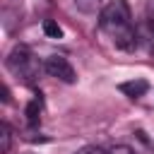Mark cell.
Returning <instances> with one entry per match:
<instances>
[{"label": "cell", "instance_id": "9c48e42d", "mask_svg": "<svg viewBox=\"0 0 154 154\" xmlns=\"http://www.w3.org/2000/svg\"><path fill=\"white\" fill-rule=\"evenodd\" d=\"M106 154H137L132 147H128V144H116V147H111Z\"/></svg>", "mask_w": 154, "mask_h": 154}, {"label": "cell", "instance_id": "ba28073f", "mask_svg": "<svg viewBox=\"0 0 154 154\" xmlns=\"http://www.w3.org/2000/svg\"><path fill=\"white\" fill-rule=\"evenodd\" d=\"M43 31H46V36H51V38H60V36H63V29H60L53 19H46V22H43Z\"/></svg>", "mask_w": 154, "mask_h": 154}, {"label": "cell", "instance_id": "8992f818", "mask_svg": "<svg viewBox=\"0 0 154 154\" xmlns=\"http://www.w3.org/2000/svg\"><path fill=\"white\" fill-rule=\"evenodd\" d=\"M10 144H12V130L7 123H0V152L7 154L10 152Z\"/></svg>", "mask_w": 154, "mask_h": 154}, {"label": "cell", "instance_id": "5b68a950", "mask_svg": "<svg viewBox=\"0 0 154 154\" xmlns=\"http://www.w3.org/2000/svg\"><path fill=\"white\" fill-rule=\"evenodd\" d=\"M118 89H120L123 94H128L130 99H137V96H142V94L149 89V84H147L144 79H137V82H123Z\"/></svg>", "mask_w": 154, "mask_h": 154}, {"label": "cell", "instance_id": "3957f363", "mask_svg": "<svg viewBox=\"0 0 154 154\" xmlns=\"http://www.w3.org/2000/svg\"><path fill=\"white\" fill-rule=\"evenodd\" d=\"M43 70H46L51 77H55V79H60V82H65V84H72V82L77 79L75 67H72L70 60L63 58V55H48V58L43 60Z\"/></svg>", "mask_w": 154, "mask_h": 154}, {"label": "cell", "instance_id": "7a4b0ae2", "mask_svg": "<svg viewBox=\"0 0 154 154\" xmlns=\"http://www.w3.org/2000/svg\"><path fill=\"white\" fill-rule=\"evenodd\" d=\"M5 65H7V70H10L14 77H19V79H24V82H34V79L38 77V72L43 70V65L38 63V58H36L26 46H14V48L7 53Z\"/></svg>", "mask_w": 154, "mask_h": 154}, {"label": "cell", "instance_id": "277c9868", "mask_svg": "<svg viewBox=\"0 0 154 154\" xmlns=\"http://www.w3.org/2000/svg\"><path fill=\"white\" fill-rule=\"evenodd\" d=\"M137 43H142L149 53H154V14L152 12L137 24Z\"/></svg>", "mask_w": 154, "mask_h": 154}, {"label": "cell", "instance_id": "52a82bcc", "mask_svg": "<svg viewBox=\"0 0 154 154\" xmlns=\"http://www.w3.org/2000/svg\"><path fill=\"white\" fill-rule=\"evenodd\" d=\"M38 113H41V99L29 101V106H26V120H29L31 125L38 123Z\"/></svg>", "mask_w": 154, "mask_h": 154}, {"label": "cell", "instance_id": "6da1fadb", "mask_svg": "<svg viewBox=\"0 0 154 154\" xmlns=\"http://www.w3.org/2000/svg\"><path fill=\"white\" fill-rule=\"evenodd\" d=\"M99 26L113 38L120 51H135L137 43V26L132 24V12L125 0L108 2L99 14Z\"/></svg>", "mask_w": 154, "mask_h": 154}, {"label": "cell", "instance_id": "30bf717a", "mask_svg": "<svg viewBox=\"0 0 154 154\" xmlns=\"http://www.w3.org/2000/svg\"><path fill=\"white\" fill-rule=\"evenodd\" d=\"M75 154H106L101 147H96V144H87V147H82V149H77Z\"/></svg>", "mask_w": 154, "mask_h": 154}]
</instances>
